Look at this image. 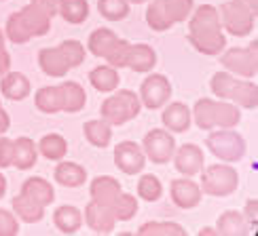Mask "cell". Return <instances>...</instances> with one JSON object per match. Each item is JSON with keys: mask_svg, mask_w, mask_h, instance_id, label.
<instances>
[{"mask_svg": "<svg viewBox=\"0 0 258 236\" xmlns=\"http://www.w3.org/2000/svg\"><path fill=\"white\" fill-rule=\"evenodd\" d=\"M188 42L203 55H220L227 49V36L220 26L218 7L201 5L188 15Z\"/></svg>", "mask_w": 258, "mask_h": 236, "instance_id": "1", "label": "cell"}, {"mask_svg": "<svg viewBox=\"0 0 258 236\" xmlns=\"http://www.w3.org/2000/svg\"><path fill=\"white\" fill-rule=\"evenodd\" d=\"M140 110H142V101H140L138 95L129 89H119L108 99L102 101L100 114L108 125L121 127L129 121H134L140 114Z\"/></svg>", "mask_w": 258, "mask_h": 236, "instance_id": "2", "label": "cell"}, {"mask_svg": "<svg viewBox=\"0 0 258 236\" xmlns=\"http://www.w3.org/2000/svg\"><path fill=\"white\" fill-rule=\"evenodd\" d=\"M206 146L214 156L224 163H239L248 150L243 135L233 129H216V131L212 129V133L206 137Z\"/></svg>", "mask_w": 258, "mask_h": 236, "instance_id": "3", "label": "cell"}, {"mask_svg": "<svg viewBox=\"0 0 258 236\" xmlns=\"http://www.w3.org/2000/svg\"><path fill=\"white\" fill-rule=\"evenodd\" d=\"M201 194L210 196H231L239 186V173L231 165H210L201 169Z\"/></svg>", "mask_w": 258, "mask_h": 236, "instance_id": "4", "label": "cell"}, {"mask_svg": "<svg viewBox=\"0 0 258 236\" xmlns=\"http://www.w3.org/2000/svg\"><path fill=\"white\" fill-rule=\"evenodd\" d=\"M222 68L241 78H254L258 74V42L248 47H233L220 53Z\"/></svg>", "mask_w": 258, "mask_h": 236, "instance_id": "5", "label": "cell"}, {"mask_svg": "<svg viewBox=\"0 0 258 236\" xmlns=\"http://www.w3.org/2000/svg\"><path fill=\"white\" fill-rule=\"evenodd\" d=\"M220 15V26L222 30H227L231 36H250L254 24H256V15L252 11H248L237 0H229L222 3L218 9Z\"/></svg>", "mask_w": 258, "mask_h": 236, "instance_id": "6", "label": "cell"}, {"mask_svg": "<svg viewBox=\"0 0 258 236\" xmlns=\"http://www.w3.org/2000/svg\"><path fill=\"white\" fill-rule=\"evenodd\" d=\"M142 150L146 160L155 165H165L176 152V137L167 129H153V131H148L144 135Z\"/></svg>", "mask_w": 258, "mask_h": 236, "instance_id": "7", "label": "cell"}, {"mask_svg": "<svg viewBox=\"0 0 258 236\" xmlns=\"http://www.w3.org/2000/svg\"><path fill=\"white\" fill-rule=\"evenodd\" d=\"M171 82L163 74H150L144 78V82L140 84V101H142V108L148 110H159L171 99Z\"/></svg>", "mask_w": 258, "mask_h": 236, "instance_id": "8", "label": "cell"}, {"mask_svg": "<svg viewBox=\"0 0 258 236\" xmlns=\"http://www.w3.org/2000/svg\"><path fill=\"white\" fill-rule=\"evenodd\" d=\"M114 165L123 171L125 175H138L142 173L146 167V156L142 146H138L136 142H121L114 148Z\"/></svg>", "mask_w": 258, "mask_h": 236, "instance_id": "9", "label": "cell"}, {"mask_svg": "<svg viewBox=\"0 0 258 236\" xmlns=\"http://www.w3.org/2000/svg\"><path fill=\"white\" fill-rule=\"evenodd\" d=\"M171 160H174L176 171L180 175H184V177L197 175L199 171L206 167V154H203V150L199 146H195V144H184V146L176 148Z\"/></svg>", "mask_w": 258, "mask_h": 236, "instance_id": "10", "label": "cell"}, {"mask_svg": "<svg viewBox=\"0 0 258 236\" xmlns=\"http://www.w3.org/2000/svg\"><path fill=\"white\" fill-rule=\"evenodd\" d=\"M169 196L178 209H195L201 202V188L190 177H178L169 184Z\"/></svg>", "mask_w": 258, "mask_h": 236, "instance_id": "11", "label": "cell"}, {"mask_svg": "<svg viewBox=\"0 0 258 236\" xmlns=\"http://www.w3.org/2000/svg\"><path fill=\"white\" fill-rule=\"evenodd\" d=\"M85 223L98 234H110L116 226L114 213L110 205H102V202L91 200L87 207H85Z\"/></svg>", "mask_w": 258, "mask_h": 236, "instance_id": "12", "label": "cell"}, {"mask_svg": "<svg viewBox=\"0 0 258 236\" xmlns=\"http://www.w3.org/2000/svg\"><path fill=\"white\" fill-rule=\"evenodd\" d=\"M161 123L169 133H186L192 125L190 110L186 103L182 101H167L163 105V114H161Z\"/></svg>", "mask_w": 258, "mask_h": 236, "instance_id": "13", "label": "cell"}, {"mask_svg": "<svg viewBox=\"0 0 258 236\" xmlns=\"http://www.w3.org/2000/svg\"><path fill=\"white\" fill-rule=\"evenodd\" d=\"M0 93H3V97L11 99V101H24L32 93L30 78L21 72H11L9 70L5 76L0 78Z\"/></svg>", "mask_w": 258, "mask_h": 236, "instance_id": "14", "label": "cell"}, {"mask_svg": "<svg viewBox=\"0 0 258 236\" xmlns=\"http://www.w3.org/2000/svg\"><path fill=\"white\" fill-rule=\"evenodd\" d=\"M155 66H157V53L153 47L142 45V42L140 45H129L125 68L138 74H144V72H153Z\"/></svg>", "mask_w": 258, "mask_h": 236, "instance_id": "15", "label": "cell"}, {"mask_svg": "<svg viewBox=\"0 0 258 236\" xmlns=\"http://www.w3.org/2000/svg\"><path fill=\"white\" fill-rule=\"evenodd\" d=\"M19 15H21V19H24V24H26L32 38L47 36L51 32V17L42 9H38L34 3L26 5L24 9L19 11Z\"/></svg>", "mask_w": 258, "mask_h": 236, "instance_id": "16", "label": "cell"}, {"mask_svg": "<svg viewBox=\"0 0 258 236\" xmlns=\"http://www.w3.org/2000/svg\"><path fill=\"white\" fill-rule=\"evenodd\" d=\"M38 66L51 78H61V76H66V74L70 72L68 63H66V59H63V55L59 53L57 47L40 49L38 51Z\"/></svg>", "mask_w": 258, "mask_h": 236, "instance_id": "17", "label": "cell"}, {"mask_svg": "<svg viewBox=\"0 0 258 236\" xmlns=\"http://www.w3.org/2000/svg\"><path fill=\"white\" fill-rule=\"evenodd\" d=\"M53 177L63 188H81L87 181V171L79 163H70V160H59V165L53 171Z\"/></svg>", "mask_w": 258, "mask_h": 236, "instance_id": "18", "label": "cell"}, {"mask_svg": "<svg viewBox=\"0 0 258 236\" xmlns=\"http://www.w3.org/2000/svg\"><path fill=\"white\" fill-rule=\"evenodd\" d=\"M123 192L119 179H114L110 175H100L91 181L89 186V194H91V200L95 202H102V205H112V200L119 196Z\"/></svg>", "mask_w": 258, "mask_h": 236, "instance_id": "19", "label": "cell"}, {"mask_svg": "<svg viewBox=\"0 0 258 236\" xmlns=\"http://www.w3.org/2000/svg\"><path fill=\"white\" fill-rule=\"evenodd\" d=\"M11 205H13V213L17 215L19 221L38 223V221H42V217H45V207H42L40 202H36L34 198L21 194V192L11 200Z\"/></svg>", "mask_w": 258, "mask_h": 236, "instance_id": "20", "label": "cell"}, {"mask_svg": "<svg viewBox=\"0 0 258 236\" xmlns=\"http://www.w3.org/2000/svg\"><path fill=\"white\" fill-rule=\"evenodd\" d=\"M89 82L95 91L100 93H112L119 89L121 84V76H119V70L112 68L110 63H104V66H98L89 72Z\"/></svg>", "mask_w": 258, "mask_h": 236, "instance_id": "21", "label": "cell"}, {"mask_svg": "<svg viewBox=\"0 0 258 236\" xmlns=\"http://www.w3.org/2000/svg\"><path fill=\"white\" fill-rule=\"evenodd\" d=\"M21 194L34 198L42 207H49V205H53V200H55V190H53V186L45 177H28L24 184H21Z\"/></svg>", "mask_w": 258, "mask_h": 236, "instance_id": "22", "label": "cell"}, {"mask_svg": "<svg viewBox=\"0 0 258 236\" xmlns=\"http://www.w3.org/2000/svg\"><path fill=\"white\" fill-rule=\"evenodd\" d=\"M53 223L61 234H74L83 226V213L74 205H61L53 211Z\"/></svg>", "mask_w": 258, "mask_h": 236, "instance_id": "23", "label": "cell"}, {"mask_svg": "<svg viewBox=\"0 0 258 236\" xmlns=\"http://www.w3.org/2000/svg\"><path fill=\"white\" fill-rule=\"evenodd\" d=\"M241 121V108L227 99H214V129H233Z\"/></svg>", "mask_w": 258, "mask_h": 236, "instance_id": "24", "label": "cell"}, {"mask_svg": "<svg viewBox=\"0 0 258 236\" xmlns=\"http://www.w3.org/2000/svg\"><path fill=\"white\" fill-rule=\"evenodd\" d=\"M15 142V152H13V167L17 171H28L36 165L38 160V148L30 137H17Z\"/></svg>", "mask_w": 258, "mask_h": 236, "instance_id": "25", "label": "cell"}, {"mask_svg": "<svg viewBox=\"0 0 258 236\" xmlns=\"http://www.w3.org/2000/svg\"><path fill=\"white\" fill-rule=\"evenodd\" d=\"M116 40H119V36H116L110 28H98V30H93L89 34L87 51L91 53V55H95V57L106 59V57H108V53L112 51Z\"/></svg>", "mask_w": 258, "mask_h": 236, "instance_id": "26", "label": "cell"}, {"mask_svg": "<svg viewBox=\"0 0 258 236\" xmlns=\"http://www.w3.org/2000/svg\"><path fill=\"white\" fill-rule=\"evenodd\" d=\"M61 101H63V108L61 112H68V114H77L85 108L87 103V93L77 80H68V82H61Z\"/></svg>", "mask_w": 258, "mask_h": 236, "instance_id": "27", "label": "cell"}, {"mask_svg": "<svg viewBox=\"0 0 258 236\" xmlns=\"http://www.w3.org/2000/svg\"><path fill=\"white\" fill-rule=\"evenodd\" d=\"M250 232L248 221L243 219V213L239 211H224L216 219V234L224 236H243Z\"/></svg>", "mask_w": 258, "mask_h": 236, "instance_id": "28", "label": "cell"}, {"mask_svg": "<svg viewBox=\"0 0 258 236\" xmlns=\"http://www.w3.org/2000/svg\"><path fill=\"white\" fill-rule=\"evenodd\" d=\"M83 133H85V139L95 148H108L112 142V125H108L104 118L87 121L83 125Z\"/></svg>", "mask_w": 258, "mask_h": 236, "instance_id": "29", "label": "cell"}, {"mask_svg": "<svg viewBox=\"0 0 258 236\" xmlns=\"http://www.w3.org/2000/svg\"><path fill=\"white\" fill-rule=\"evenodd\" d=\"M34 105L42 112V114H57L63 108L61 101V87L55 84V87H42L36 91L34 95Z\"/></svg>", "mask_w": 258, "mask_h": 236, "instance_id": "30", "label": "cell"}, {"mask_svg": "<svg viewBox=\"0 0 258 236\" xmlns=\"http://www.w3.org/2000/svg\"><path fill=\"white\" fill-rule=\"evenodd\" d=\"M38 154H42L47 160H61L68 154V142L59 133H47L38 142Z\"/></svg>", "mask_w": 258, "mask_h": 236, "instance_id": "31", "label": "cell"}, {"mask_svg": "<svg viewBox=\"0 0 258 236\" xmlns=\"http://www.w3.org/2000/svg\"><path fill=\"white\" fill-rule=\"evenodd\" d=\"M231 101L237 103L239 108L256 110V105H258V84L252 82L250 78H245V80L237 78V84H235V89H233Z\"/></svg>", "mask_w": 258, "mask_h": 236, "instance_id": "32", "label": "cell"}, {"mask_svg": "<svg viewBox=\"0 0 258 236\" xmlns=\"http://www.w3.org/2000/svg\"><path fill=\"white\" fill-rule=\"evenodd\" d=\"M57 15H61L72 26H81L89 17V3L87 0H59Z\"/></svg>", "mask_w": 258, "mask_h": 236, "instance_id": "33", "label": "cell"}, {"mask_svg": "<svg viewBox=\"0 0 258 236\" xmlns=\"http://www.w3.org/2000/svg\"><path fill=\"white\" fill-rule=\"evenodd\" d=\"M146 24H148L150 30H155V32H167V30L174 28V21H171L169 15H167L163 0H153V3H148Z\"/></svg>", "mask_w": 258, "mask_h": 236, "instance_id": "34", "label": "cell"}, {"mask_svg": "<svg viewBox=\"0 0 258 236\" xmlns=\"http://www.w3.org/2000/svg\"><path fill=\"white\" fill-rule=\"evenodd\" d=\"M138 234L140 236H184L186 230L176 221L153 219V221H144L142 226L138 228Z\"/></svg>", "mask_w": 258, "mask_h": 236, "instance_id": "35", "label": "cell"}, {"mask_svg": "<svg viewBox=\"0 0 258 236\" xmlns=\"http://www.w3.org/2000/svg\"><path fill=\"white\" fill-rule=\"evenodd\" d=\"M235 84H237V76H235V74H231V72H227V70H220V72H216V74L212 76L210 89H212V93L216 95L218 99L231 101Z\"/></svg>", "mask_w": 258, "mask_h": 236, "instance_id": "36", "label": "cell"}, {"mask_svg": "<svg viewBox=\"0 0 258 236\" xmlns=\"http://www.w3.org/2000/svg\"><path fill=\"white\" fill-rule=\"evenodd\" d=\"M136 192H138V196L142 200L155 202V200L161 198V194H163V184H161V179L157 175L144 173V175H140V179H138Z\"/></svg>", "mask_w": 258, "mask_h": 236, "instance_id": "37", "label": "cell"}, {"mask_svg": "<svg viewBox=\"0 0 258 236\" xmlns=\"http://www.w3.org/2000/svg\"><path fill=\"white\" fill-rule=\"evenodd\" d=\"M110 207H112V213H114V219L116 221H129V219H134L138 209H140L138 198L134 194H127V192H121V194L112 200Z\"/></svg>", "mask_w": 258, "mask_h": 236, "instance_id": "38", "label": "cell"}, {"mask_svg": "<svg viewBox=\"0 0 258 236\" xmlns=\"http://www.w3.org/2000/svg\"><path fill=\"white\" fill-rule=\"evenodd\" d=\"M192 123H195L201 131H212L214 129V99L210 97H201L197 99L195 108L190 110Z\"/></svg>", "mask_w": 258, "mask_h": 236, "instance_id": "39", "label": "cell"}, {"mask_svg": "<svg viewBox=\"0 0 258 236\" xmlns=\"http://www.w3.org/2000/svg\"><path fill=\"white\" fill-rule=\"evenodd\" d=\"M5 36H7V40L13 42V45H26V42L32 40L30 32H28V28L24 24V19H21V15H19V11L13 13V15H9L7 28H5Z\"/></svg>", "mask_w": 258, "mask_h": 236, "instance_id": "40", "label": "cell"}, {"mask_svg": "<svg viewBox=\"0 0 258 236\" xmlns=\"http://www.w3.org/2000/svg\"><path fill=\"white\" fill-rule=\"evenodd\" d=\"M98 11L108 21H123L129 15L127 0H98Z\"/></svg>", "mask_w": 258, "mask_h": 236, "instance_id": "41", "label": "cell"}, {"mask_svg": "<svg viewBox=\"0 0 258 236\" xmlns=\"http://www.w3.org/2000/svg\"><path fill=\"white\" fill-rule=\"evenodd\" d=\"M57 49H59V53L63 55V59H66V63H68V68L72 70V68H79L81 63L85 61V47H83V42H79V40H74V38H70V40H63L61 45H57Z\"/></svg>", "mask_w": 258, "mask_h": 236, "instance_id": "42", "label": "cell"}, {"mask_svg": "<svg viewBox=\"0 0 258 236\" xmlns=\"http://www.w3.org/2000/svg\"><path fill=\"white\" fill-rule=\"evenodd\" d=\"M163 5H165L169 19L174 21V26H176V24H180V21L188 19L192 9H195V0H163Z\"/></svg>", "mask_w": 258, "mask_h": 236, "instance_id": "43", "label": "cell"}, {"mask_svg": "<svg viewBox=\"0 0 258 236\" xmlns=\"http://www.w3.org/2000/svg\"><path fill=\"white\" fill-rule=\"evenodd\" d=\"M129 45H132V42H129V40H125V38H119V40L114 42L112 51L108 53V57H106V61H108L112 68H116V70H123V68H125V63H127V53H129Z\"/></svg>", "mask_w": 258, "mask_h": 236, "instance_id": "44", "label": "cell"}, {"mask_svg": "<svg viewBox=\"0 0 258 236\" xmlns=\"http://www.w3.org/2000/svg\"><path fill=\"white\" fill-rule=\"evenodd\" d=\"M19 221L17 215L9 209H0V236H17Z\"/></svg>", "mask_w": 258, "mask_h": 236, "instance_id": "45", "label": "cell"}, {"mask_svg": "<svg viewBox=\"0 0 258 236\" xmlns=\"http://www.w3.org/2000/svg\"><path fill=\"white\" fill-rule=\"evenodd\" d=\"M13 152H15V142L0 135V169L13 167Z\"/></svg>", "mask_w": 258, "mask_h": 236, "instance_id": "46", "label": "cell"}, {"mask_svg": "<svg viewBox=\"0 0 258 236\" xmlns=\"http://www.w3.org/2000/svg\"><path fill=\"white\" fill-rule=\"evenodd\" d=\"M32 3H34L38 9L45 11V13H47L51 19L57 15V5H59V0H32Z\"/></svg>", "mask_w": 258, "mask_h": 236, "instance_id": "47", "label": "cell"}, {"mask_svg": "<svg viewBox=\"0 0 258 236\" xmlns=\"http://www.w3.org/2000/svg\"><path fill=\"white\" fill-rule=\"evenodd\" d=\"M256 209H258V200L254 198H250L248 202H245V215H243V219L248 221V226H256V219H258V215H256Z\"/></svg>", "mask_w": 258, "mask_h": 236, "instance_id": "48", "label": "cell"}, {"mask_svg": "<svg viewBox=\"0 0 258 236\" xmlns=\"http://www.w3.org/2000/svg\"><path fill=\"white\" fill-rule=\"evenodd\" d=\"M11 70V55L5 47H0V78Z\"/></svg>", "mask_w": 258, "mask_h": 236, "instance_id": "49", "label": "cell"}, {"mask_svg": "<svg viewBox=\"0 0 258 236\" xmlns=\"http://www.w3.org/2000/svg\"><path fill=\"white\" fill-rule=\"evenodd\" d=\"M9 127H11V116L3 105H0V135H5L9 131Z\"/></svg>", "mask_w": 258, "mask_h": 236, "instance_id": "50", "label": "cell"}, {"mask_svg": "<svg viewBox=\"0 0 258 236\" xmlns=\"http://www.w3.org/2000/svg\"><path fill=\"white\" fill-rule=\"evenodd\" d=\"M237 3H241L248 11H252V13L258 17V0H237Z\"/></svg>", "mask_w": 258, "mask_h": 236, "instance_id": "51", "label": "cell"}, {"mask_svg": "<svg viewBox=\"0 0 258 236\" xmlns=\"http://www.w3.org/2000/svg\"><path fill=\"white\" fill-rule=\"evenodd\" d=\"M7 194V177L3 175V171H0V198Z\"/></svg>", "mask_w": 258, "mask_h": 236, "instance_id": "52", "label": "cell"}, {"mask_svg": "<svg viewBox=\"0 0 258 236\" xmlns=\"http://www.w3.org/2000/svg\"><path fill=\"white\" fill-rule=\"evenodd\" d=\"M199 234H201V236H203V234H216V228H201Z\"/></svg>", "mask_w": 258, "mask_h": 236, "instance_id": "53", "label": "cell"}, {"mask_svg": "<svg viewBox=\"0 0 258 236\" xmlns=\"http://www.w3.org/2000/svg\"><path fill=\"white\" fill-rule=\"evenodd\" d=\"M5 42H7V36H5V32L0 30V47H5Z\"/></svg>", "mask_w": 258, "mask_h": 236, "instance_id": "54", "label": "cell"}, {"mask_svg": "<svg viewBox=\"0 0 258 236\" xmlns=\"http://www.w3.org/2000/svg\"><path fill=\"white\" fill-rule=\"evenodd\" d=\"M129 5H142V3H148V0H127Z\"/></svg>", "mask_w": 258, "mask_h": 236, "instance_id": "55", "label": "cell"}, {"mask_svg": "<svg viewBox=\"0 0 258 236\" xmlns=\"http://www.w3.org/2000/svg\"><path fill=\"white\" fill-rule=\"evenodd\" d=\"M0 3H5V0H0Z\"/></svg>", "mask_w": 258, "mask_h": 236, "instance_id": "56", "label": "cell"}]
</instances>
